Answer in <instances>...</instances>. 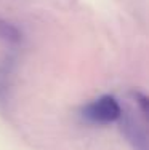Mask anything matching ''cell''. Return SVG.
I'll return each mask as SVG.
<instances>
[{
  "instance_id": "cell-2",
  "label": "cell",
  "mask_w": 149,
  "mask_h": 150,
  "mask_svg": "<svg viewBox=\"0 0 149 150\" xmlns=\"http://www.w3.org/2000/svg\"><path fill=\"white\" fill-rule=\"evenodd\" d=\"M117 125L132 150H149V128L138 117L125 110Z\"/></svg>"
},
{
  "instance_id": "cell-5",
  "label": "cell",
  "mask_w": 149,
  "mask_h": 150,
  "mask_svg": "<svg viewBox=\"0 0 149 150\" xmlns=\"http://www.w3.org/2000/svg\"><path fill=\"white\" fill-rule=\"evenodd\" d=\"M0 38L10 45H19L23 42V32L15 24L0 19Z\"/></svg>"
},
{
  "instance_id": "cell-1",
  "label": "cell",
  "mask_w": 149,
  "mask_h": 150,
  "mask_svg": "<svg viewBox=\"0 0 149 150\" xmlns=\"http://www.w3.org/2000/svg\"><path fill=\"white\" fill-rule=\"evenodd\" d=\"M123 107L112 94H101L88 101L79 109V120L87 126H109L117 125L123 115Z\"/></svg>"
},
{
  "instance_id": "cell-4",
  "label": "cell",
  "mask_w": 149,
  "mask_h": 150,
  "mask_svg": "<svg viewBox=\"0 0 149 150\" xmlns=\"http://www.w3.org/2000/svg\"><path fill=\"white\" fill-rule=\"evenodd\" d=\"M130 99L136 107L138 118L149 128V94L141 90H132L130 91Z\"/></svg>"
},
{
  "instance_id": "cell-3",
  "label": "cell",
  "mask_w": 149,
  "mask_h": 150,
  "mask_svg": "<svg viewBox=\"0 0 149 150\" xmlns=\"http://www.w3.org/2000/svg\"><path fill=\"white\" fill-rule=\"evenodd\" d=\"M15 67H16L15 54H6L0 61V110H3V112L8 109L10 104Z\"/></svg>"
}]
</instances>
